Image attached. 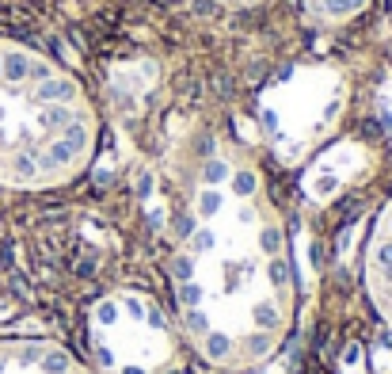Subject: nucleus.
Instances as JSON below:
<instances>
[{"instance_id": "4", "label": "nucleus", "mask_w": 392, "mask_h": 374, "mask_svg": "<svg viewBox=\"0 0 392 374\" xmlns=\"http://www.w3.org/2000/svg\"><path fill=\"white\" fill-rule=\"evenodd\" d=\"M362 283L373 313L392 333V199L381 206V214L369 226L366 252H362Z\"/></svg>"}, {"instance_id": "3", "label": "nucleus", "mask_w": 392, "mask_h": 374, "mask_svg": "<svg viewBox=\"0 0 392 374\" xmlns=\"http://www.w3.org/2000/svg\"><path fill=\"white\" fill-rule=\"evenodd\" d=\"M88 344L103 374H167L179 363L183 336L156 298L141 290H115L88 313Z\"/></svg>"}, {"instance_id": "5", "label": "nucleus", "mask_w": 392, "mask_h": 374, "mask_svg": "<svg viewBox=\"0 0 392 374\" xmlns=\"http://www.w3.org/2000/svg\"><path fill=\"white\" fill-rule=\"evenodd\" d=\"M0 374H96L50 340H0Z\"/></svg>"}, {"instance_id": "2", "label": "nucleus", "mask_w": 392, "mask_h": 374, "mask_svg": "<svg viewBox=\"0 0 392 374\" xmlns=\"http://www.w3.org/2000/svg\"><path fill=\"white\" fill-rule=\"evenodd\" d=\"M99 115L50 54L0 39V187L58 191L92 168Z\"/></svg>"}, {"instance_id": "7", "label": "nucleus", "mask_w": 392, "mask_h": 374, "mask_svg": "<svg viewBox=\"0 0 392 374\" xmlns=\"http://www.w3.org/2000/svg\"><path fill=\"white\" fill-rule=\"evenodd\" d=\"M214 4H221V8H259L267 0H214Z\"/></svg>"}, {"instance_id": "1", "label": "nucleus", "mask_w": 392, "mask_h": 374, "mask_svg": "<svg viewBox=\"0 0 392 374\" xmlns=\"http://www.w3.org/2000/svg\"><path fill=\"white\" fill-rule=\"evenodd\" d=\"M172 317L206 367L244 374L286 344L297 317L289 233L263 168L232 141L195 164L167 260Z\"/></svg>"}, {"instance_id": "6", "label": "nucleus", "mask_w": 392, "mask_h": 374, "mask_svg": "<svg viewBox=\"0 0 392 374\" xmlns=\"http://www.w3.org/2000/svg\"><path fill=\"white\" fill-rule=\"evenodd\" d=\"M369 4L373 0H305V12L324 27H343V24L362 16Z\"/></svg>"}]
</instances>
